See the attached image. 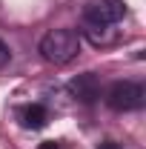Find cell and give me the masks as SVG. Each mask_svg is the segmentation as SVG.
Returning <instances> with one entry per match:
<instances>
[{
	"label": "cell",
	"instance_id": "3",
	"mask_svg": "<svg viewBox=\"0 0 146 149\" xmlns=\"http://www.w3.org/2000/svg\"><path fill=\"white\" fill-rule=\"evenodd\" d=\"M123 12L126 9H123L120 0H89L86 9H83V17L95 29H106V26H112L123 17Z\"/></svg>",
	"mask_w": 146,
	"mask_h": 149
},
{
	"label": "cell",
	"instance_id": "6",
	"mask_svg": "<svg viewBox=\"0 0 146 149\" xmlns=\"http://www.w3.org/2000/svg\"><path fill=\"white\" fill-rule=\"evenodd\" d=\"M9 57H12V52H9V46H6V43L0 40V69H3V66L9 63Z\"/></svg>",
	"mask_w": 146,
	"mask_h": 149
},
{
	"label": "cell",
	"instance_id": "4",
	"mask_svg": "<svg viewBox=\"0 0 146 149\" xmlns=\"http://www.w3.org/2000/svg\"><path fill=\"white\" fill-rule=\"evenodd\" d=\"M69 92H72L74 100H80V103H92V100L100 97V80H97V74L83 72V74H77V77L69 80Z\"/></svg>",
	"mask_w": 146,
	"mask_h": 149
},
{
	"label": "cell",
	"instance_id": "8",
	"mask_svg": "<svg viewBox=\"0 0 146 149\" xmlns=\"http://www.w3.org/2000/svg\"><path fill=\"white\" fill-rule=\"evenodd\" d=\"M100 149H120V146H117V143H112V141H109V143H100Z\"/></svg>",
	"mask_w": 146,
	"mask_h": 149
},
{
	"label": "cell",
	"instance_id": "7",
	"mask_svg": "<svg viewBox=\"0 0 146 149\" xmlns=\"http://www.w3.org/2000/svg\"><path fill=\"white\" fill-rule=\"evenodd\" d=\"M37 149H66V146H63L60 141H43V143H40Z\"/></svg>",
	"mask_w": 146,
	"mask_h": 149
},
{
	"label": "cell",
	"instance_id": "1",
	"mask_svg": "<svg viewBox=\"0 0 146 149\" xmlns=\"http://www.w3.org/2000/svg\"><path fill=\"white\" fill-rule=\"evenodd\" d=\"M80 52V37L74 29H52L40 40V57L52 66H66Z\"/></svg>",
	"mask_w": 146,
	"mask_h": 149
},
{
	"label": "cell",
	"instance_id": "2",
	"mask_svg": "<svg viewBox=\"0 0 146 149\" xmlns=\"http://www.w3.org/2000/svg\"><path fill=\"white\" fill-rule=\"evenodd\" d=\"M143 97H146V92H143L140 83H135V80H117L106 92V103L115 112H135V109L143 106Z\"/></svg>",
	"mask_w": 146,
	"mask_h": 149
},
{
	"label": "cell",
	"instance_id": "5",
	"mask_svg": "<svg viewBox=\"0 0 146 149\" xmlns=\"http://www.w3.org/2000/svg\"><path fill=\"white\" fill-rule=\"evenodd\" d=\"M20 123L26 126V129H43L46 123H49V112L43 109L40 103H29V106H23L17 112Z\"/></svg>",
	"mask_w": 146,
	"mask_h": 149
}]
</instances>
